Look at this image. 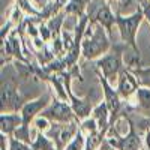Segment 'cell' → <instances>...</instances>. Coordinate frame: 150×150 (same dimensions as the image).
Returning a JSON list of instances; mask_svg holds the SVG:
<instances>
[{
	"label": "cell",
	"instance_id": "cell-1",
	"mask_svg": "<svg viewBox=\"0 0 150 150\" xmlns=\"http://www.w3.org/2000/svg\"><path fill=\"white\" fill-rule=\"evenodd\" d=\"M110 48V41L107 38L105 29L99 23L92 24L90 27H87V32L83 38V47L81 51L86 59H98L107 54Z\"/></svg>",
	"mask_w": 150,
	"mask_h": 150
},
{
	"label": "cell",
	"instance_id": "cell-2",
	"mask_svg": "<svg viewBox=\"0 0 150 150\" xmlns=\"http://www.w3.org/2000/svg\"><path fill=\"white\" fill-rule=\"evenodd\" d=\"M144 18V12L138 11L135 14L129 15V17H116V24L120 30V36L125 42H128L135 51H138V47L135 44L137 39V32H138V27Z\"/></svg>",
	"mask_w": 150,
	"mask_h": 150
},
{
	"label": "cell",
	"instance_id": "cell-3",
	"mask_svg": "<svg viewBox=\"0 0 150 150\" xmlns=\"http://www.w3.org/2000/svg\"><path fill=\"white\" fill-rule=\"evenodd\" d=\"M74 114H75V112H74L72 107L68 102H63V101L51 102L44 110V112H41V116L50 119L51 122H56L59 125L71 123L74 120Z\"/></svg>",
	"mask_w": 150,
	"mask_h": 150
},
{
	"label": "cell",
	"instance_id": "cell-4",
	"mask_svg": "<svg viewBox=\"0 0 150 150\" xmlns=\"http://www.w3.org/2000/svg\"><path fill=\"white\" fill-rule=\"evenodd\" d=\"M98 66L102 71V75L111 84L112 81L119 80V75L122 72V57L117 53H110L98 59Z\"/></svg>",
	"mask_w": 150,
	"mask_h": 150
},
{
	"label": "cell",
	"instance_id": "cell-5",
	"mask_svg": "<svg viewBox=\"0 0 150 150\" xmlns=\"http://www.w3.org/2000/svg\"><path fill=\"white\" fill-rule=\"evenodd\" d=\"M51 99H50L48 95H44V96H39V98H36L33 99V101H29L26 102L23 107H21V117H23V122L24 125H30L33 123V120L38 117V116H41L39 112H44V110L51 104L50 102Z\"/></svg>",
	"mask_w": 150,
	"mask_h": 150
},
{
	"label": "cell",
	"instance_id": "cell-6",
	"mask_svg": "<svg viewBox=\"0 0 150 150\" xmlns=\"http://www.w3.org/2000/svg\"><path fill=\"white\" fill-rule=\"evenodd\" d=\"M138 90V81L129 71H122L117 80V93L123 99H129Z\"/></svg>",
	"mask_w": 150,
	"mask_h": 150
},
{
	"label": "cell",
	"instance_id": "cell-7",
	"mask_svg": "<svg viewBox=\"0 0 150 150\" xmlns=\"http://www.w3.org/2000/svg\"><path fill=\"white\" fill-rule=\"evenodd\" d=\"M101 84H102V92H104V102L108 105L111 116L114 117V114H117V111L120 108V99L122 98L119 96L117 90H114V87L108 83V80L104 75H101Z\"/></svg>",
	"mask_w": 150,
	"mask_h": 150
},
{
	"label": "cell",
	"instance_id": "cell-8",
	"mask_svg": "<svg viewBox=\"0 0 150 150\" xmlns=\"http://www.w3.org/2000/svg\"><path fill=\"white\" fill-rule=\"evenodd\" d=\"M0 99H2V111L5 110H17L18 108V101L20 95L15 86H12L11 83H3L2 84V93H0Z\"/></svg>",
	"mask_w": 150,
	"mask_h": 150
},
{
	"label": "cell",
	"instance_id": "cell-9",
	"mask_svg": "<svg viewBox=\"0 0 150 150\" xmlns=\"http://www.w3.org/2000/svg\"><path fill=\"white\" fill-rule=\"evenodd\" d=\"M24 125L21 114H17V112H3L0 116V131L5 135H11L15 134V131L18 128H21Z\"/></svg>",
	"mask_w": 150,
	"mask_h": 150
},
{
	"label": "cell",
	"instance_id": "cell-10",
	"mask_svg": "<svg viewBox=\"0 0 150 150\" xmlns=\"http://www.w3.org/2000/svg\"><path fill=\"white\" fill-rule=\"evenodd\" d=\"M111 144L116 146L119 150H141V140H140L138 134L135 132L134 128L126 137L119 138V143L111 141Z\"/></svg>",
	"mask_w": 150,
	"mask_h": 150
},
{
	"label": "cell",
	"instance_id": "cell-11",
	"mask_svg": "<svg viewBox=\"0 0 150 150\" xmlns=\"http://www.w3.org/2000/svg\"><path fill=\"white\" fill-rule=\"evenodd\" d=\"M110 108L105 102H101L98 104L93 111H92V117L98 122V126H99V131L104 132L107 128H108V120H110Z\"/></svg>",
	"mask_w": 150,
	"mask_h": 150
},
{
	"label": "cell",
	"instance_id": "cell-12",
	"mask_svg": "<svg viewBox=\"0 0 150 150\" xmlns=\"http://www.w3.org/2000/svg\"><path fill=\"white\" fill-rule=\"evenodd\" d=\"M95 20H96V23H99L101 26L105 29V30H111V27H112V23H116V18H114V15L111 14V11H110V8L107 6V5H101L99 6V9L96 11V14H95Z\"/></svg>",
	"mask_w": 150,
	"mask_h": 150
},
{
	"label": "cell",
	"instance_id": "cell-13",
	"mask_svg": "<svg viewBox=\"0 0 150 150\" xmlns=\"http://www.w3.org/2000/svg\"><path fill=\"white\" fill-rule=\"evenodd\" d=\"M132 125L129 123V120L126 117H120L116 120L114 126H112V131H114V134L119 137V138H122V137H126L131 131H132Z\"/></svg>",
	"mask_w": 150,
	"mask_h": 150
},
{
	"label": "cell",
	"instance_id": "cell-14",
	"mask_svg": "<svg viewBox=\"0 0 150 150\" xmlns=\"http://www.w3.org/2000/svg\"><path fill=\"white\" fill-rule=\"evenodd\" d=\"M80 131L89 138V137H93V135H98L99 132V126H98V122L93 119V117H87L81 122V128Z\"/></svg>",
	"mask_w": 150,
	"mask_h": 150
},
{
	"label": "cell",
	"instance_id": "cell-15",
	"mask_svg": "<svg viewBox=\"0 0 150 150\" xmlns=\"http://www.w3.org/2000/svg\"><path fill=\"white\" fill-rule=\"evenodd\" d=\"M86 144H87L86 135L81 131H78L77 135L65 146V150H86Z\"/></svg>",
	"mask_w": 150,
	"mask_h": 150
},
{
	"label": "cell",
	"instance_id": "cell-16",
	"mask_svg": "<svg viewBox=\"0 0 150 150\" xmlns=\"http://www.w3.org/2000/svg\"><path fill=\"white\" fill-rule=\"evenodd\" d=\"M137 102L144 110H150V89L149 87H138V90L135 93Z\"/></svg>",
	"mask_w": 150,
	"mask_h": 150
},
{
	"label": "cell",
	"instance_id": "cell-17",
	"mask_svg": "<svg viewBox=\"0 0 150 150\" xmlns=\"http://www.w3.org/2000/svg\"><path fill=\"white\" fill-rule=\"evenodd\" d=\"M33 128L39 132V134H47L51 131L53 125H51V120L44 117V116H38L35 120H33Z\"/></svg>",
	"mask_w": 150,
	"mask_h": 150
},
{
	"label": "cell",
	"instance_id": "cell-18",
	"mask_svg": "<svg viewBox=\"0 0 150 150\" xmlns=\"http://www.w3.org/2000/svg\"><path fill=\"white\" fill-rule=\"evenodd\" d=\"M9 150H35L30 147V144L23 143L17 138H11L9 140Z\"/></svg>",
	"mask_w": 150,
	"mask_h": 150
},
{
	"label": "cell",
	"instance_id": "cell-19",
	"mask_svg": "<svg viewBox=\"0 0 150 150\" xmlns=\"http://www.w3.org/2000/svg\"><path fill=\"white\" fill-rule=\"evenodd\" d=\"M68 11L69 12H75V14H81L83 11V2L81 0H72L68 6Z\"/></svg>",
	"mask_w": 150,
	"mask_h": 150
},
{
	"label": "cell",
	"instance_id": "cell-20",
	"mask_svg": "<svg viewBox=\"0 0 150 150\" xmlns=\"http://www.w3.org/2000/svg\"><path fill=\"white\" fill-rule=\"evenodd\" d=\"M144 140H146V146H147V149L150 150V129L146 132V138H144Z\"/></svg>",
	"mask_w": 150,
	"mask_h": 150
},
{
	"label": "cell",
	"instance_id": "cell-21",
	"mask_svg": "<svg viewBox=\"0 0 150 150\" xmlns=\"http://www.w3.org/2000/svg\"><path fill=\"white\" fill-rule=\"evenodd\" d=\"M144 17L147 18V21L150 23V6H147L146 9H144Z\"/></svg>",
	"mask_w": 150,
	"mask_h": 150
},
{
	"label": "cell",
	"instance_id": "cell-22",
	"mask_svg": "<svg viewBox=\"0 0 150 150\" xmlns=\"http://www.w3.org/2000/svg\"><path fill=\"white\" fill-rule=\"evenodd\" d=\"M144 2H149V0H144Z\"/></svg>",
	"mask_w": 150,
	"mask_h": 150
}]
</instances>
